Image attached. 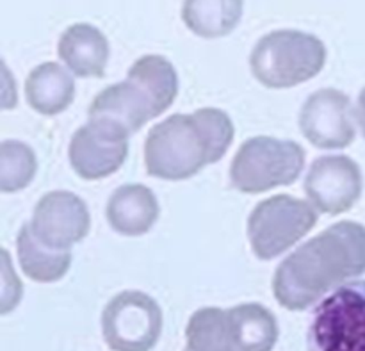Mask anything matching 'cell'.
Instances as JSON below:
<instances>
[{
	"label": "cell",
	"mask_w": 365,
	"mask_h": 351,
	"mask_svg": "<svg viewBox=\"0 0 365 351\" xmlns=\"http://www.w3.org/2000/svg\"><path fill=\"white\" fill-rule=\"evenodd\" d=\"M277 335L273 314L257 303L200 310L189 325L192 351H269Z\"/></svg>",
	"instance_id": "277c9868"
},
{
	"label": "cell",
	"mask_w": 365,
	"mask_h": 351,
	"mask_svg": "<svg viewBox=\"0 0 365 351\" xmlns=\"http://www.w3.org/2000/svg\"><path fill=\"white\" fill-rule=\"evenodd\" d=\"M305 166V150L294 141L252 138L235 153L230 180L237 191L255 195L298 180Z\"/></svg>",
	"instance_id": "52a82bcc"
},
{
	"label": "cell",
	"mask_w": 365,
	"mask_h": 351,
	"mask_svg": "<svg viewBox=\"0 0 365 351\" xmlns=\"http://www.w3.org/2000/svg\"><path fill=\"white\" fill-rule=\"evenodd\" d=\"M234 141V125L220 109L175 114L150 131L145 163L150 175L163 180H185L217 163Z\"/></svg>",
	"instance_id": "7a4b0ae2"
},
{
	"label": "cell",
	"mask_w": 365,
	"mask_h": 351,
	"mask_svg": "<svg viewBox=\"0 0 365 351\" xmlns=\"http://www.w3.org/2000/svg\"><path fill=\"white\" fill-rule=\"evenodd\" d=\"M327 49L319 38L299 31L266 34L253 49L250 66L264 86L292 88L316 77L324 66Z\"/></svg>",
	"instance_id": "5b68a950"
},
{
	"label": "cell",
	"mask_w": 365,
	"mask_h": 351,
	"mask_svg": "<svg viewBox=\"0 0 365 351\" xmlns=\"http://www.w3.org/2000/svg\"><path fill=\"white\" fill-rule=\"evenodd\" d=\"M299 128L317 148L337 150L351 145L355 139L351 102L337 89H319L303 106Z\"/></svg>",
	"instance_id": "30bf717a"
},
{
	"label": "cell",
	"mask_w": 365,
	"mask_h": 351,
	"mask_svg": "<svg viewBox=\"0 0 365 351\" xmlns=\"http://www.w3.org/2000/svg\"><path fill=\"white\" fill-rule=\"evenodd\" d=\"M18 259L24 273L36 282H56L66 275L71 264L70 250H56L43 245L25 223L18 234Z\"/></svg>",
	"instance_id": "ac0fdd59"
},
{
	"label": "cell",
	"mask_w": 365,
	"mask_h": 351,
	"mask_svg": "<svg viewBox=\"0 0 365 351\" xmlns=\"http://www.w3.org/2000/svg\"><path fill=\"white\" fill-rule=\"evenodd\" d=\"M178 93L173 64L160 56L134 63L127 81L103 89L89 107V125L109 138L127 141L152 118L163 114Z\"/></svg>",
	"instance_id": "3957f363"
},
{
	"label": "cell",
	"mask_w": 365,
	"mask_h": 351,
	"mask_svg": "<svg viewBox=\"0 0 365 351\" xmlns=\"http://www.w3.org/2000/svg\"><path fill=\"white\" fill-rule=\"evenodd\" d=\"M245 0H184V24L202 38H221L237 27Z\"/></svg>",
	"instance_id": "e0dca14e"
},
{
	"label": "cell",
	"mask_w": 365,
	"mask_h": 351,
	"mask_svg": "<svg viewBox=\"0 0 365 351\" xmlns=\"http://www.w3.org/2000/svg\"><path fill=\"white\" fill-rule=\"evenodd\" d=\"M365 273V228L342 221L299 246L278 266L273 289L284 307L302 310Z\"/></svg>",
	"instance_id": "6da1fadb"
},
{
	"label": "cell",
	"mask_w": 365,
	"mask_h": 351,
	"mask_svg": "<svg viewBox=\"0 0 365 351\" xmlns=\"http://www.w3.org/2000/svg\"><path fill=\"white\" fill-rule=\"evenodd\" d=\"M317 223V213L305 200L278 195L260 202L248 220L253 253L269 260L305 238Z\"/></svg>",
	"instance_id": "ba28073f"
},
{
	"label": "cell",
	"mask_w": 365,
	"mask_h": 351,
	"mask_svg": "<svg viewBox=\"0 0 365 351\" xmlns=\"http://www.w3.org/2000/svg\"><path fill=\"white\" fill-rule=\"evenodd\" d=\"M359 120H360V125H362V131H364V136H365V89L362 91V95H360Z\"/></svg>",
	"instance_id": "ffe728a7"
},
{
	"label": "cell",
	"mask_w": 365,
	"mask_h": 351,
	"mask_svg": "<svg viewBox=\"0 0 365 351\" xmlns=\"http://www.w3.org/2000/svg\"><path fill=\"white\" fill-rule=\"evenodd\" d=\"M31 228L43 245L70 250L89 232V210L78 196L53 191L43 196L34 209Z\"/></svg>",
	"instance_id": "7c38bea8"
},
{
	"label": "cell",
	"mask_w": 365,
	"mask_h": 351,
	"mask_svg": "<svg viewBox=\"0 0 365 351\" xmlns=\"http://www.w3.org/2000/svg\"><path fill=\"white\" fill-rule=\"evenodd\" d=\"M307 342L309 351H365V280L339 285L317 303Z\"/></svg>",
	"instance_id": "8992f818"
},
{
	"label": "cell",
	"mask_w": 365,
	"mask_h": 351,
	"mask_svg": "<svg viewBox=\"0 0 365 351\" xmlns=\"http://www.w3.org/2000/svg\"><path fill=\"white\" fill-rule=\"evenodd\" d=\"M128 153L127 141L109 138L93 125H84L75 132L70 143V163L78 177L98 180L118 171Z\"/></svg>",
	"instance_id": "4fadbf2b"
},
{
	"label": "cell",
	"mask_w": 365,
	"mask_h": 351,
	"mask_svg": "<svg viewBox=\"0 0 365 351\" xmlns=\"http://www.w3.org/2000/svg\"><path fill=\"white\" fill-rule=\"evenodd\" d=\"M159 203L152 189L141 184L121 185L107 203L109 225L121 235H143L155 225Z\"/></svg>",
	"instance_id": "9a60e30c"
},
{
	"label": "cell",
	"mask_w": 365,
	"mask_h": 351,
	"mask_svg": "<svg viewBox=\"0 0 365 351\" xmlns=\"http://www.w3.org/2000/svg\"><path fill=\"white\" fill-rule=\"evenodd\" d=\"M2 191L13 193L25 188L36 173V157L29 146L18 141L2 143Z\"/></svg>",
	"instance_id": "d6986e66"
},
{
	"label": "cell",
	"mask_w": 365,
	"mask_h": 351,
	"mask_svg": "<svg viewBox=\"0 0 365 351\" xmlns=\"http://www.w3.org/2000/svg\"><path fill=\"white\" fill-rule=\"evenodd\" d=\"M29 106L41 114H57L68 109L75 96L73 77L56 63L34 68L25 82Z\"/></svg>",
	"instance_id": "2e32d148"
},
{
	"label": "cell",
	"mask_w": 365,
	"mask_h": 351,
	"mask_svg": "<svg viewBox=\"0 0 365 351\" xmlns=\"http://www.w3.org/2000/svg\"><path fill=\"white\" fill-rule=\"evenodd\" d=\"M59 57L77 77H102L109 61V43L96 27L71 25L59 39Z\"/></svg>",
	"instance_id": "5bb4252c"
},
{
	"label": "cell",
	"mask_w": 365,
	"mask_h": 351,
	"mask_svg": "<svg viewBox=\"0 0 365 351\" xmlns=\"http://www.w3.org/2000/svg\"><path fill=\"white\" fill-rule=\"evenodd\" d=\"M163 327L159 305L148 295L125 291L109 302L103 312V335L118 351H148Z\"/></svg>",
	"instance_id": "9c48e42d"
},
{
	"label": "cell",
	"mask_w": 365,
	"mask_h": 351,
	"mask_svg": "<svg viewBox=\"0 0 365 351\" xmlns=\"http://www.w3.org/2000/svg\"><path fill=\"white\" fill-rule=\"evenodd\" d=\"M360 191L362 175L356 163L346 156L319 157L307 175L305 193L321 213H346L359 200Z\"/></svg>",
	"instance_id": "8fae6325"
}]
</instances>
